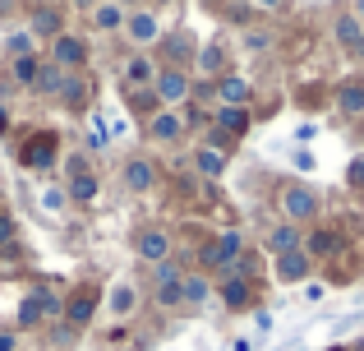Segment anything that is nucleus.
Here are the masks:
<instances>
[{"mask_svg":"<svg viewBox=\"0 0 364 351\" xmlns=\"http://www.w3.org/2000/svg\"><path fill=\"white\" fill-rule=\"evenodd\" d=\"M282 208H286L291 222H304V217H314L323 208V194L314 185H286L282 189Z\"/></svg>","mask_w":364,"mask_h":351,"instance_id":"nucleus-1","label":"nucleus"},{"mask_svg":"<svg viewBox=\"0 0 364 351\" xmlns=\"http://www.w3.org/2000/svg\"><path fill=\"white\" fill-rule=\"evenodd\" d=\"M189 74H180V70H161L157 79H152V98L157 102H166V107H180V102H189Z\"/></svg>","mask_w":364,"mask_h":351,"instance_id":"nucleus-2","label":"nucleus"},{"mask_svg":"<svg viewBox=\"0 0 364 351\" xmlns=\"http://www.w3.org/2000/svg\"><path fill=\"white\" fill-rule=\"evenodd\" d=\"M83 61H88V46H83V37H74V33H60V37H55V46H51V65H55V70L74 74Z\"/></svg>","mask_w":364,"mask_h":351,"instance_id":"nucleus-3","label":"nucleus"},{"mask_svg":"<svg viewBox=\"0 0 364 351\" xmlns=\"http://www.w3.org/2000/svg\"><path fill=\"white\" fill-rule=\"evenodd\" d=\"M134 245H139V254H143L148 263H166V259H171V236L161 231V226L139 231V241H134Z\"/></svg>","mask_w":364,"mask_h":351,"instance_id":"nucleus-4","label":"nucleus"},{"mask_svg":"<svg viewBox=\"0 0 364 351\" xmlns=\"http://www.w3.org/2000/svg\"><path fill=\"white\" fill-rule=\"evenodd\" d=\"M217 98H222V107H249V98H254V88H249V79H240V74H222L217 79Z\"/></svg>","mask_w":364,"mask_h":351,"instance_id":"nucleus-5","label":"nucleus"},{"mask_svg":"<svg viewBox=\"0 0 364 351\" xmlns=\"http://www.w3.org/2000/svg\"><path fill=\"white\" fill-rule=\"evenodd\" d=\"M28 23H33V33H42V37H60L65 9L60 5H33L28 9Z\"/></svg>","mask_w":364,"mask_h":351,"instance_id":"nucleus-6","label":"nucleus"},{"mask_svg":"<svg viewBox=\"0 0 364 351\" xmlns=\"http://www.w3.org/2000/svg\"><path fill=\"white\" fill-rule=\"evenodd\" d=\"M23 162H28V167H37V172H46V167L55 162V135H37L33 144L23 148Z\"/></svg>","mask_w":364,"mask_h":351,"instance_id":"nucleus-7","label":"nucleus"},{"mask_svg":"<svg viewBox=\"0 0 364 351\" xmlns=\"http://www.w3.org/2000/svg\"><path fill=\"white\" fill-rule=\"evenodd\" d=\"M55 98H60L65 107L83 111V107H88V79H83V74H65V79H60V93H55Z\"/></svg>","mask_w":364,"mask_h":351,"instance_id":"nucleus-8","label":"nucleus"},{"mask_svg":"<svg viewBox=\"0 0 364 351\" xmlns=\"http://www.w3.org/2000/svg\"><path fill=\"white\" fill-rule=\"evenodd\" d=\"M148 130H152V139H180L185 135V120H180L176 111H157V116L148 120Z\"/></svg>","mask_w":364,"mask_h":351,"instance_id":"nucleus-9","label":"nucleus"},{"mask_svg":"<svg viewBox=\"0 0 364 351\" xmlns=\"http://www.w3.org/2000/svg\"><path fill=\"white\" fill-rule=\"evenodd\" d=\"M97 315V300H92V291H79V296L70 300V305H65V319H70V324H88V319Z\"/></svg>","mask_w":364,"mask_h":351,"instance_id":"nucleus-10","label":"nucleus"},{"mask_svg":"<svg viewBox=\"0 0 364 351\" xmlns=\"http://www.w3.org/2000/svg\"><path fill=\"white\" fill-rule=\"evenodd\" d=\"M337 107L346 116H364V83H341L337 88Z\"/></svg>","mask_w":364,"mask_h":351,"instance_id":"nucleus-11","label":"nucleus"},{"mask_svg":"<svg viewBox=\"0 0 364 351\" xmlns=\"http://www.w3.org/2000/svg\"><path fill=\"white\" fill-rule=\"evenodd\" d=\"M337 42L364 56V28H360V23H355V19H350V14H341V19H337Z\"/></svg>","mask_w":364,"mask_h":351,"instance_id":"nucleus-12","label":"nucleus"},{"mask_svg":"<svg viewBox=\"0 0 364 351\" xmlns=\"http://www.w3.org/2000/svg\"><path fill=\"white\" fill-rule=\"evenodd\" d=\"M304 273H309V259H304L300 250H295V254H282V259H277V278H282V282H300Z\"/></svg>","mask_w":364,"mask_h":351,"instance_id":"nucleus-13","label":"nucleus"},{"mask_svg":"<svg viewBox=\"0 0 364 351\" xmlns=\"http://www.w3.org/2000/svg\"><path fill=\"white\" fill-rule=\"evenodd\" d=\"M124 185H129V189H148L152 185V162H148V157L124 162Z\"/></svg>","mask_w":364,"mask_h":351,"instance_id":"nucleus-14","label":"nucleus"},{"mask_svg":"<svg viewBox=\"0 0 364 351\" xmlns=\"http://www.w3.org/2000/svg\"><path fill=\"white\" fill-rule=\"evenodd\" d=\"M124 28H129L134 42H152V37H157V19H152L148 9H143V14H129V19H124Z\"/></svg>","mask_w":364,"mask_h":351,"instance_id":"nucleus-15","label":"nucleus"},{"mask_svg":"<svg viewBox=\"0 0 364 351\" xmlns=\"http://www.w3.org/2000/svg\"><path fill=\"white\" fill-rule=\"evenodd\" d=\"M217 125L226 130V139H231V135H245V130H249V111H240V107H222V111H217Z\"/></svg>","mask_w":364,"mask_h":351,"instance_id":"nucleus-16","label":"nucleus"},{"mask_svg":"<svg viewBox=\"0 0 364 351\" xmlns=\"http://www.w3.org/2000/svg\"><path fill=\"white\" fill-rule=\"evenodd\" d=\"M267 245L277 250V259H282V254H295L300 250V231H295V226H277V231L267 236Z\"/></svg>","mask_w":364,"mask_h":351,"instance_id":"nucleus-17","label":"nucleus"},{"mask_svg":"<svg viewBox=\"0 0 364 351\" xmlns=\"http://www.w3.org/2000/svg\"><path fill=\"white\" fill-rule=\"evenodd\" d=\"M60 79H65V70H55V65H42V70H37V79H33V88L42 93V98H55V93H60Z\"/></svg>","mask_w":364,"mask_h":351,"instance_id":"nucleus-18","label":"nucleus"},{"mask_svg":"<svg viewBox=\"0 0 364 351\" xmlns=\"http://www.w3.org/2000/svg\"><path fill=\"white\" fill-rule=\"evenodd\" d=\"M337 250V231H314L309 241H300V254L309 259V254H332Z\"/></svg>","mask_w":364,"mask_h":351,"instance_id":"nucleus-19","label":"nucleus"},{"mask_svg":"<svg viewBox=\"0 0 364 351\" xmlns=\"http://www.w3.org/2000/svg\"><path fill=\"white\" fill-rule=\"evenodd\" d=\"M222 65H226V56H222V46H217V42L198 46V70H203V74H222Z\"/></svg>","mask_w":364,"mask_h":351,"instance_id":"nucleus-20","label":"nucleus"},{"mask_svg":"<svg viewBox=\"0 0 364 351\" xmlns=\"http://www.w3.org/2000/svg\"><path fill=\"white\" fill-rule=\"evenodd\" d=\"M37 70H42V61H37V56H14V83H23V88H33Z\"/></svg>","mask_w":364,"mask_h":351,"instance_id":"nucleus-21","label":"nucleus"},{"mask_svg":"<svg viewBox=\"0 0 364 351\" xmlns=\"http://www.w3.org/2000/svg\"><path fill=\"white\" fill-rule=\"evenodd\" d=\"M70 194L79 199V204H88V199L97 194V176H92V172H74V180H70Z\"/></svg>","mask_w":364,"mask_h":351,"instance_id":"nucleus-22","label":"nucleus"},{"mask_svg":"<svg viewBox=\"0 0 364 351\" xmlns=\"http://www.w3.org/2000/svg\"><path fill=\"white\" fill-rule=\"evenodd\" d=\"M124 79H129V88H143V83H152L157 74H152V65L139 56V61H129V65H124Z\"/></svg>","mask_w":364,"mask_h":351,"instance_id":"nucleus-23","label":"nucleus"},{"mask_svg":"<svg viewBox=\"0 0 364 351\" xmlns=\"http://www.w3.org/2000/svg\"><path fill=\"white\" fill-rule=\"evenodd\" d=\"M194 162H198V172H203V176H222L226 157H222V153H213V148H198V153H194Z\"/></svg>","mask_w":364,"mask_h":351,"instance_id":"nucleus-24","label":"nucleus"},{"mask_svg":"<svg viewBox=\"0 0 364 351\" xmlns=\"http://www.w3.org/2000/svg\"><path fill=\"white\" fill-rule=\"evenodd\" d=\"M129 107L139 111V116L152 120V116H157V98H152V88H134V93H129Z\"/></svg>","mask_w":364,"mask_h":351,"instance_id":"nucleus-25","label":"nucleus"},{"mask_svg":"<svg viewBox=\"0 0 364 351\" xmlns=\"http://www.w3.org/2000/svg\"><path fill=\"white\" fill-rule=\"evenodd\" d=\"M180 300H189V305L208 300V278H185L180 282Z\"/></svg>","mask_w":364,"mask_h":351,"instance_id":"nucleus-26","label":"nucleus"},{"mask_svg":"<svg viewBox=\"0 0 364 351\" xmlns=\"http://www.w3.org/2000/svg\"><path fill=\"white\" fill-rule=\"evenodd\" d=\"M92 19H97V28H120L124 23V9L120 5H97V9H92Z\"/></svg>","mask_w":364,"mask_h":351,"instance_id":"nucleus-27","label":"nucleus"},{"mask_svg":"<svg viewBox=\"0 0 364 351\" xmlns=\"http://www.w3.org/2000/svg\"><path fill=\"white\" fill-rule=\"evenodd\" d=\"M222 300H226L231 310H240L245 300H249V282H226V287H222Z\"/></svg>","mask_w":364,"mask_h":351,"instance_id":"nucleus-28","label":"nucleus"},{"mask_svg":"<svg viewBox=\"0 0 364 351\" xmlns=\"http://www.w3.org/2000/svg\"><path fill=\"white\" fill-rule=\"evenodd\" d=\"M129 310H134V287H116V291H111V315H129Z\"/></svg>","mask_w":364,"mask_h":351,"instance_id":"nucleus-29","label":"nucleus"},{"mask_svg":"<svg viewBox=\"0 0 364 351\" xmlns=\"http://www.w3.org/2000/svg\"><path fill=\"white\" fill-rule=\"evenodd\" d=\"M176 282H180V268H176V263H157V287H176Z\"/></svg>","mask_w":364,"mask_h":351,"instance_id":"nucleus-30","label":"nucleus"},{"mask_svg":"<svg viewBox=\"0 0 364 351\" xmlns=\"http://www.w3.org/2000/svg\"><path fill=\"white\" fill-rule=\"evenodd\" d=\"M180 282H185V278H180ZM180 282H176V287H157V305H180Z\"/></svg>","mask_w":364,"mask_h":351,"instance_id":"nucleus-31","label":"nucleus"},{"mask_svg":"<svg viewBox=\"0 0 364 351\" xmlns=\"http://www.w3.org/2000/svg\"><path fill=\"white\" fill-rule=\"evenodd\" d=\"M37 319H42V310H37V300L28 296L23 305H18V324H37Z\"/></svg>","mask_w":364,"mask_h":351,"instance_id":"nucleus-32","label":"nucleus"},{"mask_svg":"<svg viewBox=\"0 0 364 351\" xmlns=\"http://www.w3.org/2000/svg\"><path fill=\"white\" fill-rule=\"evenodd\" d=\"M9 51H14V56H33V37H28V33H14V37H9Z\"/></svg>","mask_w":364,"mask_h":351,"instance_id":"nucleus-33","label":"nucleus"},{"mask_svg":"<svg viewBox=\"0 0 364 351\" xmlns=\"http://www.w3.org/2000/svg\"><path fill=\"white\" fill-rule=\"evenodd\" d=\"M14 231H18V226H14V217H9V213H0V245H14Z\"/></svg>","mask_w":364,"mask_h":351,"instance_id":"nucleus-34","label":"nucleus"},{"mask_svg":"<svg viewBox=\"0 0 364 351\" xmlns=\"http://www.w3.org/2000/svg\"><path fill=\"white\" fill-rule=\"evenodd\" d=\"M350 185H355V189H364V157H355V162H350Z\"/></svg>","mask_w":364,"mask_h":351,"instance_id":"nucleus-35","label":"nucleus"},{"mask_svg":"<svg viewBox=\"0 0 364 351\" xmlns=\"http://www.w3.org/2000/svg\"><path fill=\"white\" fill-rule=\"evenodd\" d=\"M42 204H46V208H51V213H55V208L65 204V194H60V189H46V194H42Z\"/></svg>","mask_w":364,"mask_h":351,"instance_id":"nucleus-36","label":"nucleus"},{"mask_svg":"<svg viewBox=\"0 0 364 351\" xmlns=\"http://www.w3.org/2000/svg\"><path fill=\"white\" fill-rule=\"evenodd\" d=\"M171 56H189V37H171Z\"/></svg>","mask_w":364,"mask_h":351,"instance_id":"nucleus-37","label":"nucleus"},{"mask_svg":"<svg viewBox=\"0 0 364 351\" xmlns=\"http://www.w3.org/2000/svg\"><path fill=\"white\" fill-rule=\"evenodd\" d=\"M0 351H14V333H0Z\"/></svg>","mask_w":364,"mask_h":351,"instance_id":"nucleus-38","label":"nucleus"},{"mask_svg":"<svg viewBox=\"0 0 364 351\" xmlns=\"http://www.w3.org/2000/svg\"><path fill=\"white\" fill-rule=\"evenodd\" d=\"M9 125V116H5V107H0V130H5Z\"/></svg>","mask_w":364,"mask_h":351,"instance_id":"nucleus-39","label":"nucleus"},{"mask_svg":"<svg viewBox=\"0 0 364 351\" xmlns=\"http://www.w3.org/2000/svg\"><path fill=\"white\" fill-rule=\"evenodd\" d=\"M360 19H364V5H360Z\"/></svg>","mask_w":364,"mask_h":351,"instance_id":"nucleus-40","label":"nucleus"}]
</instances>
